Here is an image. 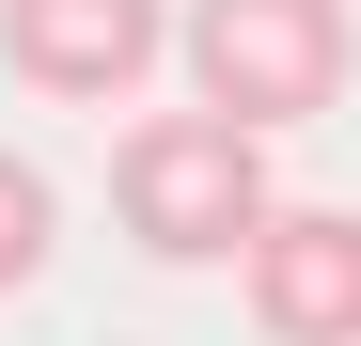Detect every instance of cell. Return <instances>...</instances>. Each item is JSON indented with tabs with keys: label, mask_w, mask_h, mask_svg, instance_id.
Returning <instances> with one entry per match:
<instances>
[{
	"label": "cell",
	"mask_w": 361,
	"mask_h": 346,
	"mask_svg": "<svg viewBox=\"0 0 361 346\" xmlns=\"http://www.w3.org/2000/svg\"><path fill=\"white\" fill-rule=\"evenodd\" d=\"M235 283H252L267 346H361V205H267Z\"/></svg>",
	"instance_id": "4"
},
{
	"label": "cell",
	"mask_w": 361,
	"mask_h": 346,
	"mask_svg": "<svg viewBox=\"0 0 361 346\" xmlns=\"http://www.w3.org/2000/svg\"><path fill=\"white\" fill-rule=\"evenodd\" d=\"M47 237H63V189H47V173L0 142V299H16V283L47 268Z\"/></svg>",
	"instance_id": "5"
},
{
	"label": "cell",
	"mask_w": 361,
	"mask_h": 346,
	"mask_svg": "<svg viewBox=\"0 0 361 346\" xmlns=\"http://www.w3.org/2000/svg\"><path fill=\"white\" fill-rule=\"evenodd\" d=\"M0 64L63 110H110L173 64V0H0Z\"/></svg>",
	"instance_id": "3"
},
{
	"label": "cell",
	"mask_w": 361,
	"mask_h": 346,
	"mask_svg": "<svg viewBox=\"0 0 361 346\" xmlns=\"http://www.w3.org/2000/svg\"><path fill=\"white\" fill-rule=\"evenodd\" d=\"M267 142L252 126H220V110H142L126 142H110V220L157 252V268H220V252H252L267 237Z\"/></svg>",
	"instance_id": "2"
},
{
	"label": "cell",
	"mask_w": 361,
	"mask_h": 346,
	"mask_svg": "<svg viewBox=\"0 0 361 346\" xmlns=\"http://www.w3.org/2000/svg\"><path fill=\"white\" fill-rule=\"evenodd\" d=\"M173 64H189V110L283 142V126H314V110H345L361 16L345 0H189V16H173Z\"/></svg>",
	"instance_id": "1"
}]
</instances>
